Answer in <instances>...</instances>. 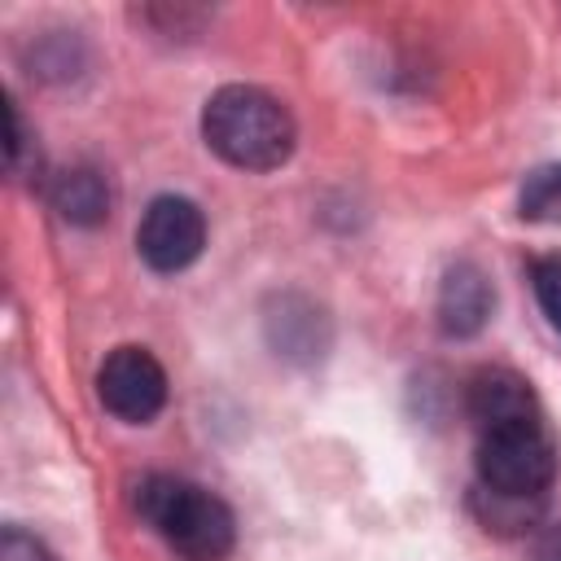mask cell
Instances as JSON below:
<instances>
[{"label": "cell", "instance_id": "1", "mask_svg": "<svg viewBox=\"0 0 561 561\" xmlns=\"http://www.w3.org/2000/svg\"><path fill=\"white\" fill-rule=\"evenodd\" d=\"M202 136L224 162L241 171H272L294 153L298 131L285 101L250 83H228L206 101Z\"/></svg>", "mask_w": 561, "mask_h": 561}, {"label": "cell", "instance_id": "2", "mask_svg": "<svg viewBox=\"0 0 561 561\" xmlns=\"http://www.w3.org/2000/svg\"><path fill=\"white\" fill-rule=\"evenodd\" d=\"M136 513L184 557V561H224L232 552L237 526L228 504L171 473H149L136 482Z\"/></svg>", "mask_w": 561, "mask_h": 561}, {"label": "cell", "instance_id": "3", "mask_svg": "<svg viewBox=\"0 0 561 561\" xmlns=\"http://www.w3.org/2000/svg\"><path fill=\"white\" fill-rule=\"evenodd\" d=\"M552 478H557V443L543 430V421L482 434L478 486H491L504 495H543Z\"/></svg>", "mask_w": 561, "mask_h": 561}, {"label": "cell", "instance_id": "4", "mask_svg": "<svg viewBox=\"0 0 561 561\" xmlns=\"http://www.w3.org/2000/svg\"><path fill=\"white\" fill-rule=\"evenodd\" d=\"M96 394L118 421L145 425L167 403V373L145 346H118L96 373Z\"/></svg>", "mask_w": 561, "mask_h": 561}, {"label": "cell", "instance_id": "5", "mask_svg": "<svg viewBox=\"0 0 561 561\" xmlns=\"http://www.w3.org/2000/svg\"><path fill=\"white\" fill-rule=\"evenodd\" d=\"M206 245V219L197 210V202L162 193L149 202V210L140 215L136 228V250L153 272H180L188 267Z\"/></svg>", "mask_w": 561, "mask_h": 561}, {"label": "cell", "instance_id": "6", "mask_svg": "<svg viewBox=\"0 0 561 561\" xmlns=\"http://www.w3.org/2000/svg\"><path fill=\"white\" fill-rule=\"evenodd\" d=\"M469 416L482 434L513 430V425H535L539 421L535 386L513 368H478L473 381H469Z\"/></svg>", "mask_w": 561, "mask_h": 561}, {"label": "cell", "instance_id": "7", "mask_svg": "<svg viewBox=\"0 0 561 561\" xmlns=\"http://www.w3.org/2000/svg\"><path fill=\"white\" fill-rule=\"evenodd\" d=\"M491 307H495V294H491V280L482 276L478 263L447 267L443 289H438V324H443V333L473 337L486 324Z\"/></svg>", "mask_w": 561, "mask_h": 561}, {"label": "cell", "instance_id": "8", "mask_svg": "<svg viewBox=\"0 0 561 561\" xmlns=\"http://www.w3.org/2000/svg\"><path fill=\"white\" fill-rule=\"evenodd\" d=\"M53 206L75 228H96L110 215V184L96 167H70L53 180Z\"/></svg>", "mask_w": 561, "mask_h": 561}, {"label": "cell", "instance_id": "9", "mask_svg": "<svg viewBox=\"0 0 561 561\" xmlns=\"http://www.w3.org/2000/svg\"><path fill=\"white\" fill-rule=\"evenodd\" d=\"M473 513L495 535H522L539 522L543 495H504V491H491V486H473Z\"/></svg>", "mask_w": 561, "mask_h": 561}, {"label": "cell", "instance_id": "10", "mask_svg": "<svg viewBox=\"0 0 561 561\" xmlns=\"http://www.w3.org/2000/svg\"><path fill=\"white\" fill-rule=\"evenodd\" d=\"M522 215L535 224H561V167H539L526 175Z\"/></svg>", "mask_w": 561, "mask_h": 561}, {"label": "cell", "instance_id": "11", "mask_svg": "<svg viewBox=\"0 0 561 561\" xmlns=\"http://www.w3.org/2000/svg\"><path fill=\"white\" fill-rule=\"evenodd\" d=\"M530 280H535V298L548 316V324L561 333V254H543L530 263Z\"/></svg>", "mask_w": 561, "mask_h": 561}, {"label": "cell", "instance_id": "12", "mask_svg": "<svg viewBox=\"0 0 561 561\" xmlns=\"http://www.w3.org/2000/svg\"><path fill=\"white\" fill-rule=\"evenodd\" d=\"M0 561H57V557H53L35 535L9 526V530L0 535Z\"/></svg>", "mask_w": 561, "mask_h": 561}, {"label": "cell", "instance_id": "13", "mask_svg": "<svg viewBox=\"0 0 561 561\" xmlns=\"http://www.w3.org/2000/svg\"><path fill=\"white\" fill-rule=\"evenodd\" d=\"M535 561H561V522L548 526V530L539 535V543H535Z\"/></svg>", "mask_w": 561, "mask_h": 561}]
</instances>
